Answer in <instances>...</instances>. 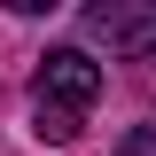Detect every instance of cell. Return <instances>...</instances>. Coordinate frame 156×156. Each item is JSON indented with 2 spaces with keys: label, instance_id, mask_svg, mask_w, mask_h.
Instances as JSON below:
<instances>
[{
  "label": "cell",
  "instance_id": "1",
  "mask_svg": "<svg viewBox=\"0 0 156 156\" xmlns=\"http://www.w3.org/2000/svg\"><path fill=\"white\" fill-rule=\"evenodd\" d=\"M94 94H101V62L86 47H47L39 55V78H31V133L39 140H78L86 117H94Z\"/></svg>",
  "mask_w": 156,
  "mask_h": 156
},
{
  "label": "cell",
  "instance_id": "2",
  "mask_svg": "<svg viewBox=\"0 0 156 156\" xmlns=\"http://www.w3.org/2000/svg\"><path fill=\"white\" fill-rule=\"evenodd\" d=\"M86 39L109 47L117 62H148L156 55V0H94L86 8Z\"/></svg>",
  "mask_w": 156,
  "mask_h": 156
},
{
  "label": "cell",
  "instance_id": "3",
  "mask_svg": "<svg viewBox=\"0 0 156 156\" xmlns=\"http://www.w3.org/2000/svg\"><path fill=\"white\" fill-rule=\"evenodd\" d=\"M117 156H156V125H133V133L117 140Z\"/></svg>",
  "mask_w": 156,
  "mask_h": 156
}]
</instances>
